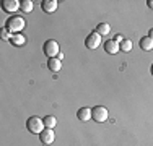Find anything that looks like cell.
<instances>
[{
  "label": "cell",
  "instance_id": "obj_1",
  "mask_svg": "<svg viewBox=\"0 0 153 146\" xmlns=\"http://www.w3.org/2000/svg\"><path fill=\"white\" fill-rule=\"evenodd\" d=\"M25 26H26L25 18L23 16H18V15L10 16L8 20H7V23H5V29H8L12 34H20L21 29H25Z\"/></svg>",
  "mask_w": 153,
  "mask_h": 146
},
{
  "label": "cell",
  "instance_id": "obj_2",
  "mask_svg": "<svg viewBox=\"0 0 153 146\" xmlns=\"http://www.w3.org/2000/svg\"><path fill=\"white\" fill-rule=\"evenodd\" d=\"M26 128H28V131L30 133H33V135H41L42 131L46 130V127H44V120L42 119H39V117H36V115H33V117H30V119L26 120Z\"/></svg>",
  "mask_w": 153,
  "mask_h": 146
},
{
  "label": "cell",
  "instance_id": "obj_3",
  "mask_svg": "<svg viewBox=\"0 0 153 146\" xmlns=\"http://www.w3.org/2000/svg\"><path fill=\"white\" fill-rule=\"evenodd\" d=\"M42 52H44V55H47V58L59 57V54H60L59 42L54 41V39H49V41H46L44 46H42Z\"/></svg>",
  "mask_w": 153,
  "mask_h": 146
},
{
  "label": "cell",
  "instance_id": "obj_4",
  "mask_svg": "<svg viewBox=\"0 0 153 146\" xmlns=\"http://www.w3.org/2000/svg\"><path fill=\"white\" fill-rule=\"evenodd\" d=\"M108 117H109V112H108V109L104 107V105H96V107L91 109V119L94 120V122L103 123V122L108 120Z\"/></svg>",
  "mask_w": 153,
  "mask_h": 146
},
{
  "label": "cell",
  "instance_id": "obj_5",
  "mask_svg": "<svg viewBox=\"0 0 153 146\" xmlns=\"http://www.w3.org/2000/svg\"><path fill=\"white\" fill-rule=\"evenodd\" d=\"M85 46L88 47V49H98V47L101 46V36L98 34L96 31L94 32H90L88 36H86V39H85Z\"/></svg>",
  "mask_w": 153,
  "mask_h": 146
},
{
  "label": "cell",
  "instance_id": "obj_6",
  "mask_svg": "<svg viewBox=\"0 0 153 146\" xmlns=\"http://www.w3.org/2000/svg\"><path fill=\"white\" fill-rule=\"evenodd\" d=\"M103 47H104V52L109 54V55H114V54H117L119 50H121V47H119V42H116L114 39L104 41V42H103Z\"/></svg>",
  "mask_w": 153,
  "mask_h": 146
},
{
  "label": "cell",
  "instance_id": "obj_7",
  "mask_svg": "<svg viewBox=\"0 0 153 146\" xmlns=\"http://www.w3.org/2000/svg\"><path fill=\"white\" fill-rule=\"evenodd\" d=\"M39 140H41L42 145H47V146H49V145L54 143V140H56V133H54L52 128H46L41 135H39Z\"/></svg>",
  "mask_w": 153,
  "mask_h": 146
},
{
  "label": "cell",
  "instance_id": "obj_8",
  "mask_svg": "<svg viewBox=\"0 0 153 146\" xmlns=\"http://www.w3.org/2000/svg\"><path fill=\"white\" fill-rule=\"evenodd\" d=\"M2 8L5 10L7 13H15L16 10L21 8V2H18V0H5V2L2 3Z\"/></svg>",
  "mask_w": 153,
  "mask_h": 146
},
{
  "label": "cell",
  "instance_id": "obj_9",
  "mask_svg": "<svg viewBox=\"0 0 153 146\" xmlns=\"http://www.w3.org/2000/svg\"><path fill=\"white\" fill-rule=\"evenodd\" d=\"M57 7H59V2H57V0H44V2L41 3V8L44 13H54L57 10Z\"/></svg>",
  "mask_w": 153,
  "mask_h": 146
},
{
  "label": "cell",
  "instance_id": "obj_10",
  "mask_svg": "<svg viewBox=\"0 0 153 146\" xmlns=\"http://www.w3.org/2000/svg\"><path fill=\"white\" fill-rule=\"evenodd\" d=\"M47 68H49L51 72L57 73L62 70V60L57 57H52V58H47Z\"/></svg>",
  "mask_w": 153,
  "mask_h": 146
},
{
  "label": "cell",
  "instance_id": "obj_11",
  "mask_svg": "<svg viewBox=\"0 0 153 146\" xmlns=\"http://www.w3.org/2000/svg\"><path fill=\"white\" fill-rule=\"evenodd\" d=\"M76 117H78V120H82V122H88V120H91V109L90 107H80L78 112H76Z\"/></svg>",
  "mask_w": 153,
  "mask_h": 146
},
{
  "label": "cell",
  "instance_id": "obj_12",
  "mask_svg": "<svg viewBox=\"0 0 153 146\" xmlns=\"http://www.w3.org/2000/svg\"><path fill=\"white\" fill-rule=\"evenodd\" d=\"M140 49L145 50V52H148V50H153V39L148 38V36H143V38H140Z\"/></svg>",
  "mask_w": 153,
  "mask_h": 146
},
{
  "label": "cell",
  "instance_id": "obj_13",
  "mask_svg": "<svg viewBox=\"0 0 153 146\" xmlns=\"http://www.w3.org/2000/svg\"><path fill=\"white\" fill-rule=\"evenodd\" d=\"M10 42H12L13 46H16V47H21V46H25V44H26V38H25L23 34H12Z\"/></svg>",
  "mask_w": 153,
  "mask_h": 146
},
{
  "label": "cell",
  "instance_id": "obj_14",
  "mask_svg": "<svg viewBox=\"0 0 153 146\" xmlns=\"http://www.w3.org/2000/svg\"><path fill=\"white\" fill-rule=\"evenodd\" d=\"M96 32L100 36H108L109 32H111V26H109L108 23H100L96 26Z\"/></svg>",
  "mask_w": 153,
  "mask_h": 146
},
{
  "label": "cell",
  "instance_id": "obj_15",
  "mask_svg": "<svg viewBox=\"0 0 153 146\" xmlns=\"http://www.w3.org/2000/svg\"><path fill=\"white\" fill-rule=\"evenodd\" d=\"M42 120H44V127H46V128H54V127L57 125V119L54 115H46Z\"/></svg>",
  "mask_w": 153,
  "mask_h": 146
},
{
  "label": "cell",
  "instance_id": "obj_16",
  "mask_svg": "<svg viewBox=\"0 0 153 146\" xmlns=\"http://www.w3.org/2000/svg\"><path fill=\"white\" fill-rule=\"evenodd\" d=\"M33 7H34V3H33L31 0H23V2H21V10H23V13H31Z\"/></svg>",
  "mask_w": 153,
  "mask_h": 146
},
{
  "label": "cell",
  "instance_id": "obj_17",
  "mask_svg": "<svg viewBox=\"0 0 153 146\" xmlns=\"http://www.w3.org/2000/svg\"><path fill=\"white\" fill-rule=\"evenodd\" d=\"M119 47H121L122 52H130V50H132V41H130V39H124V41L119 44Z\"/></svg>",
  "mask_w": 153,
  "mask_h": 146
},
{
  "label": "cell",
  "instance_id": "obj_18",
  "mask_svg": "<svg viewBox=\"0 0 153 146\" xmlns=\"http://www.w3.org/2000/svg\"><path fill=\"white\" fill-rule=\"evenodd\" d=\"M2 39H8V41H10V39H12V32H10L8 29L3 28L2 29Z\"/></svg>",
  "mask_w": 153,
  "mask_h": 146
},
{
  "label": "cell",
  "instance_id": "obj_19",
  "mask_svg": "<svg viewBox=\"0 0 153 146\" xmlns=\"http://www.w3.org/2000/svg\"><path fill=\"white\" fill-rule=\"evenodd\" d=\"M114 41H116V42H119V44H121V42L124 41V38H122V36H121V34H117V36H114Z\"/></svg>",
  "mask_w": 153,
  "mask_h": 146
},
{
  "label": "cell",
  "instance_id": "obj_20",
  "mask_svg": "<svg viewBox=\"0 0 153 146\" xmlns=\"http://www.w3.org/2000/svg\"><path fill=\"white\" fill-rule=\"evenodd\" d=\"M147 5H148V8H152V10H153V0H148Z\"/></svg>",
  "mask_w": 153,
  "mask_h": 146
},
{
  "label": "cell",
  "instance_id": "obj_21",
  "mask_svg": "<svg viewBox=\"0 0 153 146\" xmlns=\"http://www.w3.org/2000/svg\"><path fill=\"white\" fill-rule=\"evenodd\" d=\"M148 38H152V39H153V28L150 29V31H148Z\"/></svg>",
  "mask_w": 153,
  "mask_h": 146
},
{
  "label": "cell",
  "instance_id": "obj_22",
  "mask_svg": "<svg viewBox=\"0 0 153 146\" xmlns=\"http://www.w3.org/2000/svg\"><path fill=\"white\" fill-rule=\"evenodd\" d=\"M150 72H152V75H153V63H152V68H150Z\"/></svg>",
  "mask_w": 153,
  "mask_h": 146
}]
</instances>
